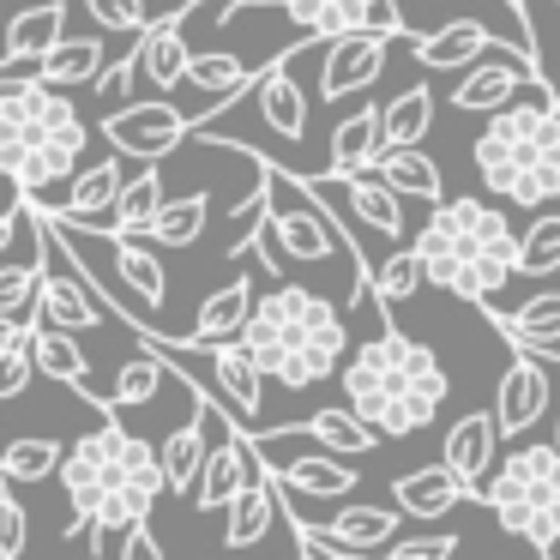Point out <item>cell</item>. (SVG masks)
Returning <instances> with one entry per match:
<instances>
[{
  "mask_svg": "<svg viewBox=\"0 0 560 560\" xmlns=\"http://www.w3.org/2000/svg\"><path fill=\"white\" fill-rule=\"evenodd\" d=\"M25 218H31V206H25V199H19V206L7 211V218H0V254L13 247V235H25Z\"/></svg>",
  "mask_w": 560,
  "mask_h": 560,
  "instance_id": "cell-48",
  "label": "cell"
},
{
  "mask_svg": "<svg viewBox=\"0 0 560 560\" xmlns=\"http://www.w3.org/2000/svg\"><path fill=\"white\" fill-rule=\"evenodd\" d=\"M374 175H386L404 199H446V175H440L434 158H422V145H386L374 158Z\"/></svg>",
  "mask_w": 560,
  "mask_h": 560,
  "instance_id": "cell-30",
  "label": "cell"
},
{
  "mask_svg": "<svg viewBox=\"0 0 560 560\" xmlns=\"http://www.w3.org/2000/svg\"><path fill=\"white\" fill-rule=\"evenodd\" d=\"M163 374H175L170 362H163L158 350H133L121 362V374H115V392H109V410H133V404H151L158 398V386H163Z\"/></svg>",
  "mask_w": 560,
  "mask_h": 560,
  "instance_id": "cell-36",
  "label": "cell"
},
{
  "mask_svg": "<svg viewBox=\"0 0 560 560\" xmlns=\"http://www.w3.org/2000/svg\"><path fill=\"white\" fill-rule=\"evenodd\" d=\"M0 488H7V476H0Z\"/></svg>",
  "mask_w": 560,
  "mask_h": 560,
  "instance_id": "cell-51",
  "label": "cell"
},
{
  "mask_svg": "<svg viewBox=\"0 0 560 560\" xmlns=\"http://www.w3.org/2000/svg\"><path fill=\"white\" fill-rule=\"evenodd\" d=\"M247 314H254V278H230L223 290H211L206 302H199L187 343H230V338H242Z\"/></svg>",
  "mask_w": 560,
  "mask_h": 560,
  "instance_id": "cell-23",
  "label": "cell"
},
{
  "mask_svg": "<svg viewBox=\"0 0 560 560\" xmlns=\"http://www.w3.org/2000/svg\"><path fill=\"white\" fill-rule=\"evenodd\" d=\"M488 49H494V31H488L482 19H452V25L416 37V61H422L428 73H464V67Z\"/></svg>",
  "mask_w": 560,
  "mask_h": 560,
  "instance_id": "cell-22",
  "label": "cell"
},
{
  "mask_svg": "<svg viewBox=\"0 0 560 560\" xmlns=\"http://www.w3.org/2000/svg\"><path fill=\"white\" fill-rule=\"evenodd\" d=\"M278 13L290 19L302 37H343V31H386V37H404L398 0H278Z\"/></svg>",
  "mask_w": 560,
  "mask_h": 560,
  "instance_id": "cell-12",
  "label": "cell"
},
{
  "mask_svg": "<svg viewBox=\"0 0 560 560\" xmlns=\"http://www.w3.org/2000/svg\"><path fill=\"white\" fill-rule=\"evenodd\" d=\"M386 115V145H422L428 127H434V85H410L392 103H380Z\"/></svg>",
  "mask_w": 560,
  "mask_h": 560,
  "instance_id": "cell-35",
  "label": "cell"
},
{
  "mask_svg": "<svg viewBox=\"0 0 560 560\" xmlns=\"http://www.w3.org/2000/svg\"><path fill=\"white\" fill-rule=\"evenodd\" d=\"M500 331H506L512 343H524V350L560 355V290H542V295H530L524 307L500 314Z\"/></svg>",
  "mask_w": 560,
  "mask_h": 560,
  "instance_id": "cell-33",
  "label": "cell"
},
{
  "mask_svg": "<svg viewBox=\"0 0 560 560\" xmlns=\"http://www.w3.org/2000/svg\"><path fill=\"white\" fill-rule=\"evenodd\" d=\"M271 482H278L283 500H338L355 488V464H343V452H331V446L302 452V458H271Z\"/></svg>",
  "mask_w": 560,
  "mask_h": 560,
  "instance_id": "cell-17",
  "label": "cell"
},
{
  "mask_svg": "<svg viewBox=\"0 0 560 560\" xmlns=\"http://www.w3.org/2000/svg\"><path fill=\"white\" fill-rule=\"evenodd\" d=\"M133 61H139V79H145L151 91H163V97L182 91L187 85V61H194V49H187V19L182 13L151 19V25L139 31V43H133Z\"/></svg>",
  "mask_w": 560,
  "mask_h": 560,
  "instance_id": "cell-15",
  "label": "cell"
},
{
  "mask_svg": "<svg viewBox=\"0 0 560 560\" xmlns=\"http://www.w3.org/2000/svg\"><path fill=\"white\" fill-rule=\"evenodd\" d=\"M109 259H115V278L133 290V302L145 307V314H163V302H170V278H163V259L151 254L139 235H109Z\"/></svg>",
  "mask_w": 560,
  "mask_h": 560,
  "instance_id": "cell-26",
  "label": "cell"
},
{
  "mask_svg": "<svg viewBox=\"0 0 560 560\" xmlns=\"http://www.w3.org/2000/svg\"><path fill=\"white\" fill-rule=\"evenodd\" d=\"M542 73L536 67V55H524V49H488V55H476L470 67H464V79L452 85V109L458 115H494V109H506V103H518V91L530 85V79ZM542 85V79H536Z\"/></svg>",
  "mask_w": 560,
  "mask_h": 560,
  "instance_id": "cell-10",
  "label": "cell"
},
{
  "mask_svg": "<svg viewBox=\"0 0 560 560\" xmlns=\"http://www.w3.org/2000/svg\"><path fill=\"white\" fill-rule=\"evenodd\" d=\"M242 343L254 350V362L278 386L302 392V386H319V380H331L343 368L350 326H343V314L326 295L302 290V283H278V290H266L254 302Z\"/></svg>",
  "mask_w": 560,
  "mask_h": 560,
  "instance_id": "cell-5",
  "label": "cell"
},
{
  "mask_svg": "<svg viewBox=\"0 0 560 560\" xmlns=\"http://www.w3.org/2000/svg\"><path fill=\"white\" fill-rule=\"evenodd\" d=\"M548 368L555 362H548L542 350H524V343H518V355L506 362V374H500V386H494V416H500V428H506V440L530 434V428L548 416V404H555Z\"/></svg>",
  "mask_w": 560,
  "mask_h": 560,
  "instance_id": "cell-13",
  "label": "cell"
},
{
  "mask_svg": "<svg viewBox=\"0 0 560 560\" xmlns=\"http://www.w3.org/2000/svg\"><path fill=\"white\" fill-rule=\"evenodd\" d=\"M85 139V115L49 79H31L25 91L0 97V175L13 182V194L43 199L55 182H73Z\"/></svg>",
  "mask_w": 560,
  "mask_h": 560,
  "instance_id": "cell-6",
  "label": "cell"
},
{
  "mask_svg": "<svg viewBox=\"0 0 560 560\" xmlns=\"http://www.w3.org/2000/svg\"><path fill=\"white\" fill-rule=\"evenodd\" d=\"M199 133V115H182L170 97H145V103H121V109L103 115V139H109V151H121V158L133 163H163L175 145H187V139Z\"/></svg>",
  "mask_w": 560,
  "mask_h": 560,
  "instance_id": "cell-9",
  "label": "cell"
},
{
  "mask_svg": "<svg viewBox=\"0 0 560 560\" xmlns=\"http://www.w3.org/2000/svg\"><path fill=\"white\" fill-rule=\"evenodd\" d=\"M67 31V0H43L31 13L7 19V37H0V61L7 67H25V61H43V49H55Z\"/></svg>",
  "mask_w": 560,
  "mask_h": 560,
  "instance_id": "cell-25",
  "label": "cell"
},
{
  "mask_svg": "<svg viewBox=\"0 0 560 560\" xmlns=\"http://www.w3.org/2000/svg\"><path fill=\"white\" fill-rule=\"evenodd\" d=\"M295 428H302L307 440H319V446L343 452V458H362V452H374L380 440H386L368 416H355L350 404H338V410H314V416H302Z\"/></svg>",
  "mask_w": 560,
  "mask_h": 560,
  "instance_id": "cell-31",
  "label": "cell"
},
{
  "mask_svg": "<svg viewBox=\"0 0 560 560\" xmlns=\"http://www.w3.org/2000/svg\"><path fill=\"white\" fill-rule=\"evenodd\" d=\"M0 37H7V19H0Z\"/></svg>",
  "mask_w": 560,
  "mask_h": 560,
  "instance_id": "cell-50",
  "label": "cell"
},
{
  "mask_svg": "<svg viewBox=\"0 0 560 560\" xmlns=\"http://www.w3.org/2000/svg\"><path fill=\"white\" fill-rule=\"evenodd\" d=\"M392 500H398L410 518H446L452 506H464V500H482L470 482H464L458 470H452L446 458L440 464H422V470H410V476H398L392 482Z\"/></svg>",
  "mask_w": 560,
  "mask_h": 560,
  "instance_id": "cell-19",
  "label": "cell"
},
{
  "mask_svg": "<svg viewBox=\"0 0 560 560\" xmlns=\"http://www.w3.org/2000/svg\"><path fill=\"white\" fill-rule=\"evenodd\" d=\"M121 555H127V560H163V542L151 536V524H145V518H139V524H127Z\"/></svg>",
  "mask_w": 560,
  "mask_h": 560,
  "instance_id": "cell-47",
  "label": "cell"
},
{
  "mask_svg": "<svg viewBox=\"0 0 560 560\" xmlns=\"http://www.w3.org/2000/svg\"><path fill=\"white\" fill-rule=\"evenodd\" d=\"M163 206H170V194H163V170H158V163H145V170L127 175L121 199L109 206L103 235H151V223H158Z\"/></svg>",
  "mask_w": 560,
  "mask_h": 560,
  "instance_id": "cell-27",
  "label": "cell"
},
{
  "mask_svg": "<svg viewBox=\"0 0 560 560\" xmlns=\"http://www.w3.org/2000/svg\"><path fill=\"white\" fill-rule=\"evenodd\" d=\"M386 151V115L368 103V109L343 115L338 127H331V170L350 175V170H374V158Z\"/></svg>",
  "mask_w": 560,
  "mask_h": 560,
  "instance_id": "cell-28",
  "label": "cell"
},
{
  "mask_svg": "<svg viewBox=\"0 0 560 560\" xmlns=\"http://www.w3.org/2000/svg\"><path fill=\"white\" fill-rule=\"evenodd\" d=\"M500 440H506L500 416H494V410H470V416H458V422L446 428V446H440V458H446L452 470H458L464 482L482 494V482L494 476V464H500Z\"/></svg>",
  "mask_w": 560,
  "mask_h": 560,
  "instance_id": "cell-16",
  "label": "cell"
},
{
  "mask_svg": "<svg viewBox=\"0 0 560 560\" xmlns=\"http://www.w3.org/2000/svg\"><path fill=\"white\" fill-rule=\"evenodd\" d=\"M398 518H410V512H392V506H343L331 512V524H314L302 518L295 524V542L314 548V555H331V560H350L362 555V548H386L392 536H398Z\"/></svg>",
  "mask_w": 560,
  "mask_h": 560,
  "instance_id": "cell-11",
  "label": "cell"
},
{
  "mask_svg": "<svg viewBox=\"0 0 560 560\" xmlns=\"http://www.w3.org/2000/svg\"><path fill=\"white\" fill-rule=\"evenodd\" d=\"M85 13L97 19L103 31H145L151 25L145 0H85Z\"/></svg>",
  "mask_w": 560,
  "mask_h": 560,
  "instance_id": "cell-43",
  "label": "cell"
},
{
  "mask_svg": "<svg viewBox=\"0 0 560 560\" xmlns=\"http://www.w3.org/2000/svg\"><path fill=\"white\" fill-rule=\"evenodd\" d=\"M25 542H31V518H25V506H19L7 488H0V560H19L25 555Z\"/></svg>",
  "mask_w": 560,
  "mask_h": 560,
  "instance_id": "cell-44",
  "label": "cell"
},
{
  "mask_svg": "<svg viewBox=\"0 0 560 560\" xmlns=\"http://www.w3.org/2000/svg\"><path fill=\"white\" fill-rule=\"evenodd\" d=\"M560 271V211H536L518 235V278H555Z\"/></svg>",
  "mask_w": 560,
  "mask_h": 560,
  "instance_id": "cell-39",
  "label": "cell"
},
{
  "mask_svg": "<svg viewBox=\"0 0 560 560\" xmlns=\"http://www.w3.org/2000/svg\"><path fill=\"white\" fill-rule=\"evenodd\" d=\"M206 218H211V194H187V199H170L151 223V242L158 247H194L206 235Z\"/></svg>",
  "mask_w": 560,
  "mask_h": 560,
  "instance_id": "cell-38",
  "label": "cell"
},
{
  "mask_svg": "<svg viewBox=\"0 0 560 560\" xmlns=\"http://www.w3.org/2000/svg\"><path fill=\"white\" fill-rule=\"evenodd\" d=\"M37 73L49 79V85H61V91L97 85V73H103V43H97V37H61L55 49H43Z\"/></svg>",
  "mask_w": 560,
  "mask_h": 560,
  "instance_id": "cell-34",
  "label": "cell"
},
{
  "mask_svg": "<svg viewBox=\"0 0 560 560\" xmlns=\"http://www.w3.org/2000/svg\"><path fill=\"white\" fill-rule=\"evenodd\" d=\"M31 355H37V368L49 380L73 386L97 416H109V398H103V392H91V362H85V350L73 343V331H67V326H31Z\"/></svg>",
  "mask_w": 560,
  "mask_h": 560,
  "instance_id": "cell-20",
  "label": "cell"
},
{
  "mask_svg": "<svg viewBox=\"0 0 560 560\" xmlns=\"http://www.w3.org/2000/svg\"><path fill=\"white\" fill-rule=\"evenodd\" d=\"M290 73H295V67L278 55V61L259 67V79H254L259 121H266L278 139H302V133H307V97H302V85H295Z\"/></svg>",
  "mask_w": 560,
  "mask_h": 560,
  "instance_id": "cell-21",
  "label": "cell"
},
{
  "mask_svg": "<svg viewBox=\"0 0 560 560\" xmlns=\"http://www.w3.org/2000/svg\"><path fill=\"white\" fill-rule=\"evenodd\" d=\"M278 506H283V494H278V482H271V470H266L259 482H247L242 494L230 500V524H223V542H230V548H254L259 536L271 530Z\"/></svg>",
  "mask_w": 560,
  "mask_h": 560,
  "instance_id": "cell-32",
  "label": "cell"
},
{
  "mask_svg": "<svg viewBox=\"0 0 560 560\" xmlns=\"http://www.w3.org/2000/svg\"><path fill=\"white\" fill-rule=\"evenodd\" d=\"M555 440H560V428H555Z\"/></svg>",
  "mask_w": 560,
  "mask_h": 560,
  "instance_id": "cell-52",
  "label": "cell"
},
{
  "mask_svg": "<svg viewBox=\"0 0 560 560\" xmlns=\"http://www.w3.org/2000/svg\"><path fill=\"white\" fill-rule=\"evenodd\" d=\"M31 326H37V319H19V314H0V350H13V343H25V338H31Z\"/></svg>",
  "mask_w": 560,
  "mask_h": 560,
  "instance_id": "cell-49",
  "label": "cell"
},
{
  "mask_svg": "<svg viewBox=\"0 0 560 560\" xmlns=\"http://www.w3.org/2000/svg\"><path fill=\"white\" fill-rule=\"evenodd\" d=\"M482 506L500 530L524 536L530 548H560V440H530L506 452L482 482Z\"/></svg>",
  "mask_w": 560,
  "mask_h": 560,
  "instance_id": "cell-7",
  "label": "cell"
},
{
  "mask_svg": "<svg viewBox=\"0 0 560 560\" xmlns=\"http://www.w3.org/2000/svg\"><path fill=\"white\" fill-rule=\"evenodd\" d=\"M398 37L386 31H343V37H326V61H319V97L343 103L350 91H368L380 73H386V49Z\"/></svg>",
  "mask_w": 560,
  "mask_h": 560,
  "instance_id": "cell-14",
  "label": "cell"
},
{
  "mask_svg": "<svg viewBox=\"0 0 560 560\" xmlns=\"http://www.w3.org/2000/svg\"><path fill=\"white\" fill-rule=\"evenodd\" d=\"M392 560H446L452 548H458V536H392Z\"/></svg>",
  "mask_w": 560,
  "mask_h": 560,
  "instance_id": "cell-46",
  "label": "cell"
},
{
  "mask_svg": "<svg viewBox=\"0 0 560 560\" xmlns=\"http://www.w3.org/2000/svg\"><path fill=\"white\" fill-rule=\"evenodd\" d=\"M121 187H127V158H121V151H109L103 163H91V170L73 175V194H67V206H49V199H31V206L67 211V218H109V206L121 199Z\"/></svg>",
  "mask_w": 560,
  "mask_h": 560,
  "instance_id": "cell-24",
  "label": "cell"
},
{
  "mask_svg": "<svg viewBox=\"0 0 560 560\" xmlns=\"http://www.w3.org/2000/svg\"><path fill=\"white\" fill-rule=\"evenodd\" d=\"M67 458V446H55V440H13V446L0 452V476L7 482H43V476H55Z\"/></svg>",
  "mask_w": 560,
  "mask_h": 560,
  "instance_id": "cell-40",
  "label": "cell"
},
{
  "mask_svg": "<svg viewBox=\"0 0 560 560\" xmlns=\"http://www.w3.org/2000/svg\"><path fill=\"white\" fill-rule=\"evenodd\" d=\"M49 230V223H43ZM43 254H49V235H43ZM43 254L37 259H13V266H0V314H25L43 290Z\"/></svg>",
  "mask_w": 560,
  "mask_h": 560,
  "instance_id": "cell-41",
  "label": "cell"
},
{
  "mask_svg": "<svg viewBox=\"0 0 560 560\" xmlns=\"http://www.w3.org/2000/svg\"><path fill=\"white\" fill-rule=\"evenodd\" d=\"M254 79L259 73L242 61V55H223V49H206V55H194V61H187V85H194L199 97L218 103V115L230 109L242 91H254ZM218 115H211V121H218Z\"/></svg>",
  "mask_w": 560,
  "mask_h": 560,
  "instance_id": "cell-29",
  "label": "cell"
},
{
  "mask_svg": "<svg viewBox=\"0 0 560 560\" xmlns=\"http://www.w3.org/2000/svg\"><path fill=\"white\" fill-rule=\"evenodd\" d=\"M133 85H139V61L127 55V61H115L109 73H97V97H103V109H121L127 97H133Z\"/></svg>",
  "mask_w": 560,
  "mask_h": 560,
  "instance_id": "cell-45",
  "label": "cell"
},
{
  "mask_svg": "<svg viewBox=\"0 0 560 560\" xmlns=\"http://www.w3.org/2000/svg\"><path fill=\"white\" fill-rule=\"evenodd\" d=\"M67 506L79 512L67 536H91L97 555H121L127 524L151 518L158 494H170L163 482V452L145 446L139 434L121 428V410L103 416V428L79 434L61 458Z\"/></svg>",
  "mask_w": 560,
  "mask_h": 560,
  "instance_id": "cell-1",
  "label": "cell"
},
{
  "mask_svg": "<svg viewBox=\"0 0 560 560\" xmlns=\"http://www.w3.org/2000/svg\"><path fill=\"white\" fill-rule=\"evenodd\" d=\"M422 283H428V266H422V254H416V242H410V247L398 242V247H392V254L374 266V295H380V307L410 302Z\"/></svg>",
  "mask_w": 560,
  "mask_h": 560,
  "instance_id": "cell-37",
  "label": "cell"
},
{
  "mask_svg": "<svg viewBox=\"0 0 560 560\" xmlns=\"http://www.w3.org/2000/svg\"><path fill=\"white\" fill-rule=\"evenodd\" d=\"M476 175L518 211L560 206V91L542 85L536 97L506 103L476 133Z\"/></svg>",
  "mask_w": 560,
  "mask_h": 560,
  "instance_id": "cell-4",
  "label": "cell"
},
{
  "mask_svg": "<svg viewBox=\"0 0 560 560\" xmlns=\"http://www.w3.org/2000/svg\"><path fill=\"white\" fill-rule=\"evenodd\" d=\"M416 254L428 266V283L476 307H494L500 290L518 278V230L482 199H434L428 223L416 230Z\"/></svg>",
  "mask_w": 560,
  "mask_h": 560,
  "instance_id": "cell-3",
  "label": "cell"
},
{
  "mask_svg": "<svg viewBox=\"0 0 560 560\" xmlns=\"http://www.w3.org/2000/svg\"><path fill=\"white\" fill-rule=\"evenodd\" d=\"M223 404L218 398H206V392H194V416H187L182 428H175L170 440H163V482H170V494H194L199 488V470H206V428H211V416H218Z\"/></svg>",
  "mask_w": 560,
  "mask_h": 560,
  "instance_id": "cell-18",
  "label": "cell"
},
{
  "mask_svg": "<svg viewBox=\"0 0 560 560\" xmlns=\"http://www.w3.org/2000/svg\"><path fill=\"white\" fill-rule=\"evenodd\" d=\"M338 380H343V404L355 416H368L386 440L428 428L452 392L446 362L398 326H380L368 343H355L350 368H338Z\"/></svg>",
  "mask_w": 560,
  "mask_h": 560,
  "instance_id": "cell-2",
  "label": "cell"
},
{
  "mask_svg": "<svg viewBox=\"0 0 560 560\" xmlns=\"http://www.w3.org/2000/svg\"><path fill=\"white\" fill-rule=\"evenodd\" d=\"M307 187L331 206V218L343 223V235H350V223H362V230L386 235V242H404V230H410V218H404V194L386 182V175H374V170L307 175Z\"/></svg>",
  "mask_w": 560,
  "mask_h": 560,
  "instance_id": "cell-8",
  "label": "cell"
},
{
  "mask_svg": "<svg viewBox=\"0 0 560 560\" xmlns=\"http://www.w3.org/2000/svg\"><path fill=\"white\" fill-rule=\"evenodd\" d=\"M37 374H43V368H37V355H31V338L13 343V350H0V404L19 398V392H25Z\"/></svg>",
  "mask_w": 560,
  "mask_h": 560,
  "instance_id": "cell-42",
  "label": "cell"
}]
</instances>
